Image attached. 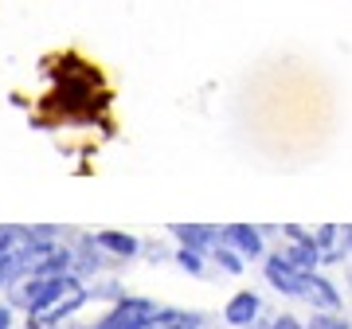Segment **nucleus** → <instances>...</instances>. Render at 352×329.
<instances>
[{
	"instance_id": "1",
	"label": "nucleus",
	"mask_w": 352,
	"mask_h": 329,
	"mask_svg": "<svg viewBox=\"0 0 352 329\" xmlns=\"http://www.w3.org/2000/svg\"><path fill=\"white\" fill-rule=\"evenodd\" d=\"M157 314H161V310H157L149 298H122L94 329H149L153 321H157Z\"/></svg>"
},
{
	"instance_id": "2",
	"label": "nucleus",
	"mask_w": 352,
	"mask_h": 329,
	"mask_svg": "<svg viewBox=\"0 0 352 329\" xmlns=\"http://www.w3.org/2000/svg\"><path fill=\"white\" fill-rule=\"evenodd\" d=\"M266 282H270L274 290H282V294H302L305 298V282H309V275L294 270L282 255H270V259H266Z\"/></svg>"
},
{
	"instance_id": "3",
	"label": "nucleus",
	"mask_w": 352,
	"mask_h": 329,
	"mask_svg": "<svg viewBox=\"0 0 352 329\" xmlns=\"http://www.w3.org/2000/svg\"><path fill=\"white\" fill-rule=\"evenodd\" d=\"M219 243L235 247L243 259H258V255H263V231L247 228V224H231V228H223L219 231Z\"/></svg>"
},
{
	"instance_id": "4",
	"label": "nucleus",
	"mask_w": 352,
	"mask_h": 329,
	"mask_svg": "<svg viewBox=\"0 0 352 329\" xmlns=\"http://www.w3.org/2000/svg\"><path fill=\"white\" fill-rule=\"evenodd\" d=\"M258 294L251 290H239V294H231V302L223 306V321L227 326H235V329H251V321L258 317Z\"/></svg>"
},
{
	"instance_id": "5",
	"label": "nucleus",
	"mask_w": 352,
	"mask_h": 329,
	"mask_svg": "<svg viewBox=\"0 0 352 329\" xmlns=\"http://www.w3.org/2000/svg\"><path fill=\"white\" fill-rule=\"evenodd\" d=\"M173 235L180 240V247H192V251H212V247H219V231L204 228V224H173Z\"/></svg>"
},
{
	"instance_id": "6",
	"label": "nucleus",
	"mask_w": 352,
	"mask_h": 329,
	"mask_svg": "<svg viewBox=\"0 0 352 329\" xmlns=\"http://www.w3.org/2000/svg\"><path fill=\"white\" fill-rule=\"evenodd\" d=\"M305 298L309 302H317V306H325V310H337L340 306V294H337V286L329 279H321V275H309V282H305Z\"/></svg>"
},
{
	"instance_id": "7",
	"label": "nucleus",
	"mask_w": 352,
	"mask_h": 329,
	"mask_svg": "<svg viewBox=\"0 0 352 329\" xmlns=\"http://www.w3.org/2000/svg\"><path fill=\"white\" fill-rule=\"evenodd\" d=\"M94 243H98V247H106V251H113L118 259H133V255H138V240H133V235H126V231H98V235H94Z\"/></svg>"
},
{
	"instance_id": "8",
	"label": "nucleus",
	"mask_w": 352,
	"mask_h": 329,
	"mask_svg": "<svg viewBox=\"0 0 352 329\" xmlns=\"http://www.w3.org/2000/svg\"><path fill=\"white\" fill-rule=\"evenodd\" d=\"M149 329H200V317L184 314V310H161Z\"/></svg>"
},
{
	"instance_id": "9",
	"label": "nucleus",
	"mask_w": 352,
	"mask_h": 329,
	"mask_svg": "<svg viewBox=\"0 0 352 329\" xmlns=\"http://www.w3.org/2000/svg\"><path fill=\"white\" fill-rule=\"evenodd\" d=\"M20 275H24V255H12L0 247V286H12Z\"/></svg>"
},
{
	"instance_id": "10",
	"label": "nucleus",
	"mask_w": 352,
	"mask_h": 329,
	"mask_svg": "<svg viewBox=\"0 0 352 329\" xmlns=\"http://www.w3.org/2000/svg\"><path fill=\"white\" fill-rule=\"evenodd\" d=\"M212 255H215V263L223 266L227 275H243V259H239V251H235V247L219 243V247H212Z\"/></svg>"
},
{
	"instance_id": "11",
	"label": "nucleus",
	"mask_w": 352,
	"mask_h": 329,
	"mask_svg": "<svg viewBox=\"0 0 352 329\" xmlns=\"http://www.w3.org/2000/svg\"><path fill=\"white\" fill-rule=\"evenodd\" d=\"M176 263L184 266L188 275H200V270H204V259H200V251H192V247H180V251H176Z\"/></svg>"
},
{
	"instance_id": "12",
	"label": "nucleus",
	"mask_w": 352,
	"mask_h": 329,
	"mask_svg": "<svg viewBox=\"0 0 352 329\" xmlns=\"http://www.w3.org/2000/svg\"><path fill=\"white\" fill-rule=\"evenodd\" d=\"M309 329H349V321H340L333 314H314V326Z\"/></svg>"
},
{
	"instance_id": "13",
	"label": "nucleus",
	"mask_w": 352,
	"mask_h": 329,
	"mask_svg": "<svg viewBox=\"0 0 352 329\" xmlns=\"http://www.w3.org/2000/svg\"><path fill=\"white\" fill-rule=\"evenodd\" d=\"M270 329H305V326L298 321V317H289V314H278V317H274V326H270Z\"/></svg>"
},
{
	"instance_id": "14",
	"label": "nucleus",
	"mask_w": 352,
	"mask_h": 329,
	"mask_svg": "<svg viewBox=\"0 0 352 329\" xmlns=\"http://www.w3.org/2000/svg\"><path fill=\"white\" fill-rule=\"evenodd\" d=\"M0 329H12V310L8 306H0Z\"/></svg>"
},
{
	"instance_id": "15",
	"label": "nucleus",
	"mask_w": 352,
	"mask_h": 329,
	"mask_svg": "<svg viewBox=\"0 0 352 329\" xmlns=\"http://www.w3.org/2000/svg\"><path fill=\"white\" fill-rule=\"evenodd\" d=\"M340 243H344V251H352V228L340 231Z\"/></svg>"
}]
</instances>
